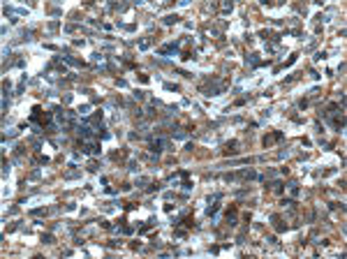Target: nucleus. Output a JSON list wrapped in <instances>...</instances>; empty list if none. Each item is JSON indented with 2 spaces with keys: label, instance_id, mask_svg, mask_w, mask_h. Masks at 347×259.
<instances>
[{
  "label": "nucleus",
  "instance_id": "nucleus-14",
  "mask_svg": "<svg viewBox=\"0 0 347 259\" xmlns=\"http://www.w3.org/2000/svg\"><path fill=\"white\" fill-rule=\"evenodd\" d=\"M93 60H97V63H102V60H104V56H102V53H93Z\"/></svg>",
  "mask_w": 347,
  "mask_h": 259
},
{
  "label": "nucleus",
  "instance_id": "nucleus-11",
  "mask_svg": "<svg viewBox=\"0 0 347 259\" xmlns=\"http://www.w3.org/2000/svg\"><path fill=\"white\" fill-rule=\"evenodd\" d=\"M88 111H90V107H88V104H84V107L79 109V114H81V116H88Z\"/></svg>",
  "mask_w": 347,
  "mask_h": 259
},
{
  "label": "nucleus",
  "instance_id": "nucleus-6",
  "mask_svg": "<svg viewBox=\"0 0 347 259\" xmlns=\"http://www.w3.org/2000/svg\"><path fill=\"white\" fill-rule=\"evenodd\" d=\"M236 178H257V176H255L252 169H241V171L236 174Z\"/></svg>",
  "mask_w": 347,
  "mask_h": 259
},
{
  "label": "nucleus",
  "instance_id": "nucleus-2",
  "mask_svg": "<svg viewBox=\"0 0 347 259\" xmlns=\"http://www.w3.org/2000/svg\"><path fill=\"white\" fill-rule=\"evenodd\" d=\"M176 51H178V44H167V46H162L157 53L160 56H176Z\"/></svg>",
  "mask_w": 347,
  "mask_h": 259
},
{
  "label": "nucleus",
  "instance_id": "nucleus-7",
  "mask_svg": "<svg viewBox=\"0 0 347 259\" xmlns=\"http://www.w3.org/2000/svg\"><path fill=\"white\" fill-rule=\"evenodd\" d=\"M151 44H153V39H151V37H144V39H139V49H141V51H146Z\"/></svg>",
  "mask_w": 347,
  "mask_h": 259
},
{
  "label": "nucleus",
  "instance_id": "nucleus-5",
  "mask_svg": "<svg viewBox=\"0 0 347 259\" xmlns=\"http://www.w3.org/2000/svg\"><path fill=\"white\" fill-rule=\"evenodd\" d=\"M236 146H238L236 141H229V144H227V148L222 150V153H225V155H236V153H238V148H236Z\"/></svg>",
  "mask_w": 347,
  "mask_h": 259
},
{
  "label": "nucleus",
  "instance_id": "nucleus-15",
  "mask_svg": "<svg viewBox=\"0 0 347 259\" xmlns=\"http://www.w3.org/2000/svg\"><path fill=\"white\" fill-rule=\"evenodd\" d=\"M164 88H167V90H178V86H176V84H164Z\"/></svg>",
  "mask_w": 347,
  "mask_h": 259
},
{
  "label": "nucleus",
  "instance_id": "nucleus-3",
  "mask_svg": "<svg viewBox=\"0 0 347 259\" xmlns=\"http://www.w3.org/2000/svg\"><path fill=\"white\" fill-rule=\"evenodd\" d=\"M282 137H285V134H282L280 130H278V132H273V134H268V137H264V146H271L273 141H280Z\"/></svg>",
  "mask_w": 347,
  "mask_h": 259
},
{
  "label": "nucleus",
  "instance_id": "nucleus-4",
  "mask_svg": "<svg viewBox=\"0 0 347 259\" xmlns=\"http://www.w3.org/2000/svg\"><path fill=\"white\" fill-rule=\"evenodd\" d=\"M245 63H248L250 67H259V65H262V58H259V53H250L248 58H245Z\"/></svg>",
  "mask_w": 347,
  "mask_h": 259
},
{
  "label": "nucleus",
  "instance_id": "nucleus-13",
  "mask_svg": "<svg viewBox=\"0 0 347 259\" xmlns=\"http://www.w3.org/2000/svg\"><path fill=\"white\" fill-rule=\"evenodd\" d=\"M88 171H97V162H88Z\"/></svg>",
  "mask_w": 347,
  "mask_h": 259
},
{
  "label": "nucleus",
  "instance_id": "nucleus-17",
  "mask_svg": "<svg viewBox=\"0 0 347 259\" xmlns=\"http://www.w3.org/2000/svg\"><path fill=\"white\" fill-rule=\"evenodd\" d=\"M44 213H46L44 208H35V211H33V215H44Z\"/></svg>",
  "mask_w": 347,
  "mask_h": 259
},
{
  "label": "nucleus",
  "instance_id": "nucleus-16",
  "mask_svg": "<svg viewBox=\"0 0 347 259\" xmlns=\"http://www.w3.org/2000/svg\"><path fill=\"white\" fill-rule=\"evenodd\" d=\"M130 171H139V164L137 162H130Z\"/></svg>",
  "mask_w": 347,
  "mask_h": 259
},
{
  "label": "nucleus",
  "instance_id": "nucleus-12",
  "mask_svg": "<svg viewBox=\"0 0 347 259\" xmlns=\"http://www.w3.org/2000/svg\"><path fill=\"white\" fill-rule=\"evenodd\" d=\"M76 176H79V171L74 169V171H67V174H65V178H76Z\"/></svg>",
  "mask_w": 347,
  "mask_h": 259
},
{
  "label": "nucleus",
  "instance_id": "nucleus-1",
  "mask_svg": "<svg viewBox=\"0 0 347 259\" xmlns=\"http://www.w3.org/2000/svg\"><path fill=\"white\" fill-rule=\"evenodd\" d=\"M169 146V141L167 139H162V137H157V139H151V144H148V148H151V153H160V150H164Z\"/></svg>",
  "mask_w": 347,
  "mask_h": 259
},
{
  "label": "nucleus",
  "instance_id": "nucleus-10",
  "mask_svg": "<svg viewBox=\"0 0 347 259\" xmlns=\"http://www.w3.org/2000/svg\"><path fill=\"white\" fill-rule=\"evenodd\" d=\"M42 243H54V236L51 234H42Z\"/></svg>",
  "mask_w": 347,
  "mask_h": 259
},
{
  "label": "nucleus",
  "instance_id": "nucleus-8",
  "mask_svg": "<svg viewBox=\"0 0 347 259\" xmlns=\"http://www.w3.org/2000/svg\"><path fill=\"white\" fill-rule=\"evenodd\" d=\"M176 21H178L176 14H167V16H164V26H171V23H176Z\"/></svg>",
  "mask_w": 347,
  "mask_h": 259
},
{
  "label": "nucleus",
  "instance_id": "nucleus-9",
  "mask_svg": "<svg viewBox=\"0 0 347 259\" xmlns=\"http://www.w3.org/2000/svg\"><path fill=\"white\" fill-rule=\"evenodd\" d=\"M287 190H289V192L294 194V197H296V194H299V183H294V180H292V183L287 185Z\"/></svg>",
  "mask_w": 347,
  "mask_h": 259
}]
</instances>
